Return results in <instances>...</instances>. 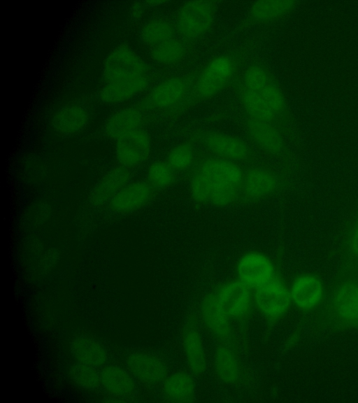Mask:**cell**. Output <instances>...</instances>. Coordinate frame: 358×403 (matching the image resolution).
<instances>
[{
    "label": "cell",
    "instance_id": "2",
    "mask_svg": "<svg viewBox=\"0 0 358 403\" xmlns=\"http://www.w3.org/2000/svg\"><path fill=\"white\" fill-rule=\"evenodd\" d=\"M209 195V204L226 206L235 202L241 192L243 173L232 162L221 158L205 160L196 171Z\"/></svg>",
    "mask_w": 358,
    "mask_h": 403
},
{
    "label": "cell",
    "instance_id": "29",
    "mask_svg": "<svg viewBox=\"0 0 358 403\" xmlns=\"http://www.w3.org/2000/svg\"><path fill=\"white\" fill-rule=\"evenodd\" d=\"M215 366L217 375L224 382L234 383L239 379L240 369L238 361L229 348L220 346L217 349Z\"/></svg>",
    "mask_w": 358,
    "mask_h": 403
},
{
    "label": "cell",
    "instance_id": "30",
    "mask_svg": "<svg viewBox=\"0 0 358 403\" xmlns=\"http://www.w3.org/2000/svg\"><path fill=\"white\" fill-rule=\"evenodd\" d=\"M141 126L140 115L133 109H127L115 114L106 124L108 134L115 139L127 129Z\"/></svg>",
    "mask_w": 358,
    "mask_h": 403
},
{
    "label": "cell",
    "instance_id": "25",
    "mask_svg": "<svg viewBox=\"0 0 358 403\" xmlns=\"http://www.w3.org/2000/svg\"><path fill=\"white\" fill-rule=\"evenodd\" d=\"M164 392L172 401L188 402L194 397L195 386L189 375L179 372L171 375L165 381Z\"/></svg>",
    "mask_w": 358,
    "mask_h": 403
},
{
    "label": "cell",
    "instance_id": "4",
    "mask_svg": "<svg viewBox=\"0 0 358 403\" xmlns=\"http://www.w3.org/2000/svg\"><path fill=\"white\" fill-rule=\"evenodd\" d=\"M234 64L228 57H217L210 60L199 74L194 86V95L201 99L210 98L230 81Z\"/></svg>",
    "mask_w": 358,
    "mask_h": 403
},
{
    "label": "cell",
    "instance_id": "5",
    "mask_svg": "<svg viewBox=\"0 0 358 403\" xmlns=\"http://www.w3.org/2000/svg\"><path fill=\"white\" fill-rule=\"evenodd\" d=\"M115 140V156L121 166L135 167L143 163L149 156L150 139L141 126L127 129Z\"/></svg>",
    "mask_w": 358,
    "mask_h": 403
},
{
    "label": "cell",
    "instance_id": "3",
    "mask_svg": "<svg viewBox=\"0 0 358 403\" xmlns=\"http://www.w3.org/2000/svg\"><path fill=\"white\" fill-rule=\"evenodd\" d=\"M215 14V5L209 1L185 2L176 20V29L185 38L194 39L205 34L210 28Z\"/></svg>",
    "mask_w": 358,
    "mask_h": 403
},
{
    "label": "cell",
    "instance_id": "22",
    "mask_svg": "<svg viewBox=\"0 0 358 403\" xmlns=\"http://www.w3.org/2000/svg\"><path fill=\"white\" fill-rule=\"evenodd\" d=\"M71 352L77 362L98 367L107 360L106 351L96 340L86 337L75 339L71 345Z\"/></svg>",
    "mask_w": 358,
    "mask_h": 403
},
{
    "label": "cell",
    "instance_id": "27",
    "mask_svg": "<svg viewBox=\"0 0 358 403\" xmlns=\"http://www.w3.org/2000/svg\"><path fill=\"white\" fill-rule=\"evenodd\" d=\"M187 52L185 43L173 37L150 48V55L157 63L170 65L180 61Z\"/></svg>",
    "mask_w": 358,
    "mask_h": 403
},
{
    "label": "cell",
    "instance_id": "14",
    "mask_svg": "<svg viewBox=\"0 0 358 403\" xmlns=\"http://www.w3.org/2000/svg\"><path fill=\"white\" fill-rule=\"evenodd\" d=\"M277 186L274 174L268 169L255 168L243 176L241 192L247 198L257 199L272 194Z\"/></svg>",
    "mask_w": 358,
    "mask_h": 403
},
{
    "label": "cell",
    "instance_id": "24",
    "mask_svg": "<svg viewBox=\"0 0 358 403\" xmlns=\"http://www.w3.org/2000/svg\"><path fill=\"white\" fill-rule=\"evenodd\" d=\"M183 349L188 366L196 374H201L206 368V359L199 334L194 330L187 331L183 337Z\"/></svg>",
    "mask_w": 358,
    "mask_h": 403
},
{
    "label": "cell",
    "instance_id": "26",
    "mask_svg": "<svg viewBox=\"0 0 358 403\" xmlns=\"http://www.w3.org/2000/svg\"><path fill=\"white\" fill-rule=\"evenodd\" d=\"M241 97L248 117L272 122L280 115L267 101L245 87L241 93Z\"/></svg>",
    "mask_w": 358,
    "mask_h": 403
},
{
    "label": "cell",
    "instance_id": "17",
    "mask_svg": "<svg viewBox=\"0 0 358 403\" xmlns=\"http://www.w3.org/2000/svg\"><path fill=\"white\" fill-rule=\"evenodd\" d=\"M323 295L320 281L312 275H303L293 283L290 295L293 302L300 308L308 309L315 306Z\"/></svg>",
    "mask_w": 358,
    "mask_h": 403
},
{
    "label": "cell",
    "instance_id": "9",
    "mask_svg": "<svg viewBox=\"0 0 358 403\" xmlns=\"http://www.w3.org/2000/svg\"><path fill=\"white\" fill-rule=\"evenodd\" d=\"M290 298V293L285 285L274 278L257 288L255 292L259 309L271 317L284 313L289 307Z\"/></svg>",
    "mask_w": 358,
    "mask_h": 403
},
{
    "label": "cell",
    "instance_id": "10",
    "mask_svg": "<svg viewBox=\"0 0 358 403\" xmlns=\"http://www.w3.org/2000/svg\"><path fill=\"white\" fill-rule=\"evenodd\" d=\"M204 144L214 155L229 161H241L249 155L247 145L240 139L221 133H210L204 138Z\"/></svg>",
    "mask_w": 358,
    "mask_h": 403
},
{
    "label": "cell",
    "instance_id": "21",
    "mask_svg": "<svg viewBox=\"0 0 358 403\" xmlns=\"http://www.w3.org/2000/svg\"><path fill=\"white\" fill-rule=\"evenodd\" d=\"M129 174L127 168L121 166L107 172L92 190V199L95 204H102L112 198L127 184Z\"/></svg>",
    "mask_w": 358,
    "mask_h": 403
},
{
    "label": "cell",
    "instance_id": "34",
    "mask_svg": "<svg viewBox=\"0 0 358 403\" xmlns=\"http://www.w3.org/2000/svg\"><path fill=\"white\" fill-rule=\"evenodd\" d=\"M348 245L350 253L358 257V218L352 225L349 232Z\"/></svg>",
    "mask_w": 358,
    "mask_h": 403
},
{
    "label": "cell",
    "instance_id": "7",
    "mask_svg": "<svg viewBox=\"0 0 358 403\" xmlns=\"http://www.w3.org/2000/svg\"><path fill=\"white\" fill-rule=\"evenodd\" d=\"M155 190L148 181L129 183L112 198L111 207L115 212L122 214L136 211L151 202Z\"/></svg>",
    "mask_w": 358,
    "mask_h": 403
},
{
    "label": "cell",
    "instance_id": "16",
    "mask_svg": "<svg viewBox=\"0 0 358 403\" xmlns=\"http://www.w3.org/2000/svg\"><path fill=\"white\" fill-rule=\"evenodd\" d=\"M248 288L241 281H234L221 289L217 297L227 315L239 317L247 311L250 300Z\"/></svg>",
    "mask_w": 358,
    "mask_h": 403
},
{
    "label": "cell",
    "instance_id": "12",
    "mask_svg": "<svg viewBox=\"0 0 358 403\" xmlns=\"http://www.w3.org/2000/svg\"><path fill=\"white\" fill-rule=\"evenodd\" d=\"M126 365L131 374L145 383H156L165 376L163 362L150 353H133L127 358Z\"/></svg>",
    "mask_w": 358,
    "mask_h": 403
},
{
    "label": "cell",
    "instance_id": "33",
    "mask_svg": "<svg viewBox=\"0 0 358 403\" xmlns=\"http://www.w3.org/2000/svg\"><path fill=\"white\" fill-rule=\"evenodd\" d=\"M194 160L192 147L182 143L174 147L169 152L166 162L174 171H182L189 167Z\"/></svg>",
    "mask_w": 358,
    "mask_h": 403
},
{
    "label": "cell",
    "instance_id": "28",
    "mask_svg": "<svg viewBox=\"0 0 358 403\" xmlns=\"http://www.w3.org/2000/svg\"><path fill=\"white\" fill-rule=\"evenodd\" d=\"M176 29L169 21L164 19H153L148 22L141 30L143 43L152 48L174 37Z\"/></svg>",
    "mask_w": 358,
    "mask_h": 403
},
{
    "label": "cell",
    "instance_id": "32",
    "mask_svg": "<svg viewBox=\"0 0 358 403\" xmlns=\"http://www.w3.org/2000/svg\"><path fill=\"white\" fill-rule=\"evenodd\" d=\"M97 367L77 362L71 369L70 376L78 385L84 388H94L100 383Z\"/></svg>",
    "mask_w": 358,
    "mask_h": 403
},
{
    "label": "cell",
    "instance_id": "31",
    "mask_svg": "<svg viewBox=\"0 0 358 403\" xmlns=\"http://www.w3.org/2000/svg\"><path fill=\"white\" fill-rule=\"evenodd\" d=\"M147 179L155 189L167 188L174 183V170L167 162H155L148 169Z\"/></svg>",
    "mask_w": 358,
    "mask_h": 403
},
{
    "label": "cell",
    "instance_id": "20",
    "mask_svg": "<svg viewBox=\"0 0 358 403\" xmlns=\"http://www.w3.org/2000/svg\"><path fill=\"white\" fill-rule=\"evenodd\" d=\"M99 385L108 393L124 397L131 395L134 390V382L126 370L117 366H105L99 371Z\"/></svg>",
    "mask_w": 358,
    "mask_h": 403
},
{
    "label": "cell",
    "instance_id": "6",
    "mask_svg": "<svg viewBox=\"0 0 358 403\" xmlns=\"http://www.w3.org/2000/svg\"><path fill=\"white\" fill-rule=\"evenodd\" d=\"M243 87L267 101L279 115L285 109V99L280 87L270 73L257 64L249 66L243 76Z\"/></svg>",
    "mask_w": 358,
    "mask_h": 403
},
{
    "label": "cell",
    "instance_id": "8",
    "mask_svg": "<svg viewBox=\"0 0 358 403\" xmlns=\"http://www.w3.org/2000/svg\"><path fill=\"white\" fill-rule=\"evenodd\" d=\"M237 273L240 281L248 288H258L273 278L274 267L265 255L250 253L240 260Z\"/></svg>",
    "mask_w": 358,
    "mask_h": 403
},
{
    "label": "cell",
    "instance_id": "11",
    "mask_svg": "<svg viewBox=\"0 0 358 403\" xmlns=\"http://www.w3.org/2000/svg\"><path fill=\"white\" fill-rule=\"evenodd\" d=\"M188 85L187 80L182 77L164 80L150 92L148 103L156 108H167L173 106L185 97Z\"/></svg>",
    "mask_w": 358,
    "mask_h": 403
},
{
    "label": "cell",
    "instance_id": "13",
    "mask_svg": "<svg viewBox=\"0 0 358 403\" xmlns=\"http://www.w3.org/2000/svg\"><path fill=\"white\" fill-rule=\"evenodd\" d=\"M89 113L78 104L61 108L52 118L55 132L62 136H72L83 130L89 122Z\"/></svg>",
    "mask_w": 358,
    "mask_h": 403
},
{
    "label": "cell",
    "instance_id": "23",
    "mask_svg": "<svg viewBox=\"0 0 358 403\" xmlns=\"http://www.w3.org/2000/svg\"><path fill=\"white\" fill-rule=\"evenodd\" d=\"M296 5L293 1H258L251 5L249 15L254 21L269 22L287 15Z\"/></svg>",
    "mask_w": 358,
    "mask_h": 403
},
{
    "label": "cell",
    "instance_id": "18",
    "mask_svg": "<svg viewBox=\"0 0 358 403\" xmlns=\"http://www.w3.org/2000/svg\"><path fill=\"white\" fill-rule=\"evenodd\" d=\"M247 128L252 140L263 150L271 154H277L281 150L282 138L272 122L248 117Z\"/></svg>",
    "mask_w": 358,
    "mask_h": 403
},
{
    "label": "cell",
    "instance_id": "1",
    "mask_svg": "<svg viewBox=\"0 0 358 403\" xmlns=\"http://www.w3.org/2000/svg\"><path fill=\"white\" fill-rule=\"evenodd\" d=\"M148 66L129 45L115 47L103 64L100 97L108 104L129 100L145 90L148 84Z\"/></svg>",
    "mask_w": 358,
    "mask_h": 403
},
{
    "label": "cell",
    "instance_id": "19",
    "mask_svg": "<svg viewBox=\"0 0 358 403\" xmlns=\"http://www.w3.org/2000/svg\"><path fill=\"white\" fill-rule=\"evenodd\" d=\"M334 305L338 316L349 323L358 325V281H349L336 290Z\"/></svg>",
    "mask_w": 358,
    "mask_h": 403
},
{
    "label": "cell",
    "instance_id": "15",
    "mask_svg": "<svg viewBox=\"0 0 358 403\" xmlns=\"http://www.w3.org/2000/svg\"><path fill=\"white\" fill-rule=\"evenodd\" d=\"M201 313L208 329L218 339L228 341L231 337V327L227 314L217 297L208 295L201 304Z\"/></svg>",
    "mask_w": 358,
    "mask_h": 403
}]
</instances>
